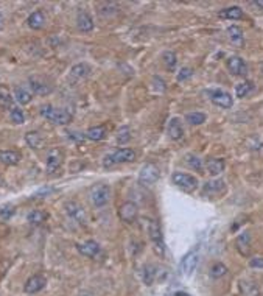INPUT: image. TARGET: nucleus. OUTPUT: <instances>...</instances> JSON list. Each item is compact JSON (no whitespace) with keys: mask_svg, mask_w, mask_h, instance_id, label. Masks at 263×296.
Instances as JSON below:
<instances>
[{"mask_svg":"<svg viewBox=\"0 0 263 296\" xmlns=\"http://www.w3.org/2000/svg\"><path fill=\"white\" fill-rule=\"evenodd\" d=\"M131 141V130H130V126H120V130H119V134H117V142H119L120 145H125V144H128Z\"/></svg>","mask_w":263,"mask_h":296,"instance_id":"obj_40","label":"nucleus"},{"mask_svg":"<svg viewBox=\"0 0 263 296\" xmlns=\"http://www.w3.org/2000/svg\"><path fill=\"white\" fill-rule=\"evenodd\" d=\"M171 181L178 189H181L186 193H193L199 185L198 178H195L193 175H189V173H184V172H174L171 175Z\"/></svg>","mask_w":263,"mask_h":296,"instance_id":"obj_4","label":"nucleus"},{"mask_svg":"<svg viewBox=\"0 0 263 296\" xmlns=\"http://www.w3.org/2000/svg\"><path fill=\"white\" fill-rule=\"evenodd\" d=\"M64 211L76 223L84 224L87 222V215H86L84 207L78 201H66L64 203Z\"/></svg>","mask_w":263,"mask_h":296,"instance_id":"obj_9","label":"nucleus"},{"mask_svg":"<svg viewBox=\"0 0 263 296\" xmlns=\"http://www.w3.org/2000/svg\"><path fill=\"white\" fill-rule=\"evenodd\" d=\"M3 22H5V17H3V14H2V13H0V28L3 27Z\"/></svg>","mask_w":263,"mask_h":296,"instance_id":"obj_48","label":"nucleus"},{"mask_svg":"<svg viewBox=\"0 0 263 296\" xmlns=\"http://www.w3.org/2000/svg\"><path fill=\"white\" fill-rule=\"evenodd\" d=\"M235 248H237V251L241 254V256H245V258H249L251 256V235H249V232H241L238 237H237V240H235Z\"/></svg>","mask_w":263,"mask_h":296,"instance_id":"obj_19","label":"nucleus"},{"mask_svg":"<svg viewBox=\"0 0 263 296\" xmlns=\"http://www.w3.org/2000/svg\"><path fill=\"white\" fill-rule=\"evenodd\" d=\"M76 27L83 33H91L94 30V27H95L92 16L87 11H80L76 14Z\"/></svg>","mask_w":263,"mask_h":296,"instance_id":"obj_18","label":"nucleus"},{"mask_svg":"<svg viewBox=\"0 0 263 296\" xmlns=\"http://www.w3.org/2000/svg\"><path fill=\"white\" fill-rule=\"evenodd\" d=\"M70 75L75 78H87L91 75V66L86 64V63H78L70 69Z\"/></svg>","mask_w":263,"mask_h":296,"instance_id":"obj_30","label":"nucleus"},{"mask_svg":"<svg viewBox=\"0 0 263 296\" xmlns=\"http://www.w3.org/2000/svg\"><path fill=\"white\" fill-rule=\"evenodd\" d=\"M39 112H41V115L47 118L48 122H52L53 125H61V126L69 125L73 118L69 111L61 110V108H55L52 105H44Z\"/></svg>","mask_w":263,"mask_h":296,"instance_id":"obj_2","label":"nucleus"},{"mask_svg":"<svg viewBox=\"0 0 263 296\" xmlns=\"http://www.w3.org/2000/svg\"><path fill=\"white\" fill-rule=\"evenodd\" d=\"M252 91H254V84H252V81H248V80L235 86V95L238 98H246Z\"/></svg>","mask_w":263,"mask_h":296,"instance_id":"obj_35","label":"nucleus"},{"mask_svg":"<svg viewBox=\"0 0 263 296\" xmlns=\"http://www.w3.org/2000/svg\"><path fill=\"white\" fill-rule=\"evenodd\" d=\"M117 214H119V219L123 223L131 224V223H134L135 220H137V217H139V206L135 203H132V201H125L123 204H120Z\"/></svg>","mask_w":263,"mask_h":296,"instance_id":"obj_8","label":"nucleus"},{"mask_svg":"<svg viewBox=\"0 0 263 296\" xmlns=\"http://www.w3.org/2000/svg\"><path fill=\"white\" fill-rule=\"evenodd\" d=\"M207 120V115L204 114V112H198V111H195V112H189L187 115H186V122H189L190 125H193V126H198V125H202L204 122Z\"/></svg>","mask_w":263,"mask_h":296,"instance_id":"obj_36","label":"nucleus"},{"mask_svg":"<svg viewBox=\"0 0 263 296\" xmlns=\"http://www.w3.org/2000/svg\"><path fill=\"white\" fill-rule=\"evenodd\" d=\"M240 290H241L243 296H260L259 285L252 281H241L240 282Z\"/></svg>","mask_w":263,"mask_h":296,"instance_id":"obj_28","label":"nucleus"},{"mask_svg":"<svg viewBox=\"0 0 263 296\" xmlns=\"http://www.w3.org/2000/svg\"><path fill=\"white\" fill-rule=\"evenodd\" d=\"M198 262H199V253H198V250L189 251V253L181 259V263H179L181 271H182L184 274L190 276V274L195 271V268L198 266Z\"/></svg>","mask_w":263,"mask_h":296,"instance_id":"obj_12","label":"nucleus"},{"mask_svg":"<svg viewBox=\"0 0 263 296\" xmlns=\"http://www.w3.org/2000/svg\"><path fill=\"white\" fill-rule=\"evenodd\" d=\"M162 61H164V66L168 69V71H176V66H178V56L174 52L171 50H167L162 53Z\"/></svg>","mask_w":263,"mask_h":296,"instance_id":"obj_33","label":"nucleus"},{"mask_svg":"<svg viewBox=\"0 0 263 296\" xmlns=\"http://www.w3.org/2000/svg\"><path fill=\"white\" fill-rule=\"evenodd\" d=\"M206 169L212 176H218L226 169L225 159H221V157H210V159H207V162H206Z\"/></svg>","mask_w":263,"mask_h":296,"instance_id":"obj_21","label":"nucleus"},{"mask_svg":"<svg viewBox=\"0 0 263 296\" xmlns=\"http://www.w3.org/2000/svg\"><path fill=\"white\" fill-rule=\"evenodd\" d=\"M249 5H252L254 8L260 9V11H263V0H256V2H249Z\"/></svg>","mask_w":263,"mask_h":296,"instance_id":"obj_47","label":"nucleus"},{"mask_svg":"<svg viewBox=\"0 0 263 296\" xmlns=\"http://www.w3.org/2000/svg\"><path fill=\"white\" fill-rule=\"evenodd\" d=\"M28 84H30L32 92L36 95H50L53 92V86L48 83L42 76H30L28 78Z\"/></svg>","mask_w":263,"mask_h":296,"instance_id":"obj_11","label":"nucleus"},{"mask_svg":"<svg viewBox=\"0 0 263 296\" xmlns=\"http://www.w3.org/2000/svg\"><path fill=\"white\" fill-rule=\"evenodd\" d=\"M207 94H209L210 102L215 106H220V108H223V110H230V108L233 106V98L226 91L215 89V91H209Z\"/></svg>","mask_w":263,"mask_h":296,"instance_id":"obj_10","label":"nucleus"},{"mask_svg":"<svg viewBox=\"0 0 263 296\" xmlns=\"http://www.w3.org/2000/svg\"><path fill=\"white\" fill-rule=\"evenodd\" d=\"M226 274H228V266L223 262H215V263L210 265L209 276L212 279H220V278H223V276H226Z\"/></svg>","mask_w":263,"mask_h":296,"instance_id":"obj_31","label":"nucleus"},{"mask_svg":"<svg viewBox=\"0 0 263 296\" xmlns=\"http://www.w3.org/2000/svg\"><path fill=\"white\" fill-rule=\"evenodd\" d=\"M0 162L8 167L17 165L21 162V153H17L14 150H0Z\"/></svg>","mask_w":263,"mask_h":296,"instance_id":"obj_24","label":"nucleus"},{"mask_svg":"<svg viewBox=\"0 0 263 296\" xmlns=\"http://www.w3.org/2000/svg\"><path fill=\"white\" fill-rule=\"evenodd\" d=\"M251 268H263V258H254L249 260Z\"/></svg>","mask_w":263,"mask_h":296,"instance_id":"obj_46","label":"nucleus"},{"mask_svg":"<svg viewBox=\"0 0 263 296\" xmlns=\"http://www.w3.org/2000/svg\"><path fill=\"white\" fill-rule=\"evenodd\" d=\"M228 35L232 42H237V44L243 42V30L238 25H230L228 28Z\"/></svg>","mask_w":263,"mask_h":296,"instance_id":"obj_38","label":"nucleus"},{"mask_svg":"<svg viewBox=\"0 0 263 296\" xmlns=\"http://www.w3.org/2000/svg\"><path fill=\"white\" fill-rule=\"evenodd\" d=\"M135 161V151L131 148H119L117 151L108 154L103 159V167L104 169H109L117 164H125V162H132Z\"/></svg>","mask_w":263,"mask_h":296,"instance_id":"obj_3","label":"nucleus"},{"mask_svg":"<svg viewBox=\"0 0 263 296\" xmlns=\"http://www.w3.org/2000/svg\"><path fill=\"white\" fill-rule=\"evenodd\" d=\"M143 228L148 232V239L153 243V248H154L156 254H158L159 258H164L165 256V240H164V232H162L161 224L156 220L150 219V217H145Z\"/></svg>","mask_w":263,"mask_h":296,"instance_id":"obj_1","label":"nucleus"},{"mask_svg":"<svg viewBox=\"0 0 263 296\" xmlns=\"http://www.w3.org/2000/svg\"><path fill=\"white\" fill-rule=\"evenodd\" d=\"M119 11V6H117V3H114V2H108V3H100L99 5V13L101 14V16H111V14H114V13H117Z\"/></svg>","mask_w":263,"mask_h":296,"instance_id":"obj_39","label":"nucleus"},{"mask_svg":"<svg viewBox=\"0 0 263 296\" xmlns=\"http://www.w3.org/2000/svg\"><path fill=\"white\" fill-rule=\"evenodd\" d=\"M13 97H14V100H16L19 105H21V106L28 105V103H30V102L33 100V94H32L30 91H27L25 87H19V86L14 87Z\"/></svg>","mask_w":263,"mask_h":296,"instance_id":"obj_26","label":"nucleus"},{"mask_svg":"<svg viewBox=\"0 0 263 296\" xmlns=\"http://www.w3.org/2000/svg\"><path fill=\"white\" fill-rule=\"evenodd\" d=\"M48 219V214L44 211H32L27 215V222L30 224H42Z\"/></svg>","mask_w":263,"mask_h":296,"instance_id":"obj_34","label":"nucleus"},{"mask_svg":"<svg viewBox=\"0 0 263 296\" xmlns=\"http://www.w3.org/2000/svg\"><path fill=\"white\" fill-rule=\"evenodd\" d=\"M192 76H193V69H190V67H182L181 71L178 72V75H176V80H178L179 83H182V81L189 80V78H192Z\"/></svg>","mask_w":263,"mask_h":296,"instance_id":"obj_42","label":"nucleus"},{"mask_svg":"<svg viewBox=\"0 0 263 296\" xmlns=\"http://www.w3.org/2000/svg\"><path fill=\"white\" fill-rule=\"evenodd\" d=\"M45 285H47V279L42 274H33L24 284V292L28 295H34V293L42 292L45 289Z\"/></svg>","mask_w":263,"mask_h":296,"instance_id":"obj_13","label":"nucleus"},{"mask_svg":"<svg viewBox=\"0 0 263 296\" xmlns=\"http://www.w3.org/2000/svg\"><path fill=\"white\" fill-rule=\"evenodd\" d=\"M226 192V183L223 180H212L202 185L201 195L202 196H220Z\"/></svg>","mask_w":263,"mask_h":296,"instance_id":"obj_14","label":"nucleus"},{"mask_svg":"<svg viewBox=\"0 0 263 296\" xmlns=\"http://www.w3.org/2000/svg\"><path fill=\"white\" fill-rule=\"evenodd\" d=\"M64 164V153L60 148H52L50 151L47 153V159H45V170L48 175H56L61 170V167Z\"/></svg>","mask_w":263,"mask_h":296,"instance_id":"obj_6","label":"nucleus"},{"mask_svg":"<svg viewBox=\"0 0 263 296\" xmlns=\"http://www.w3.org/2000/svg\"><path fill=\"white\" fill-rule=\"evenodd\" d=\"M69 139H72V141H76V142H84V139H86V136H84L83 133H76V131H70V133H69Z\"/></svg>","mask_w":263,"mask_h":296,"instance_id":"obj_45","label":"nucleus"},{"mask_svg":"<svg viewBox=\"0 0 263 296\" xmlns=\"http://www.w3.org/2000/svg\"><path fill=\"white\" fill-rule=\"evenodd\" d=\"M159 178H161V170L159 167L153 162H147L139 172V183L142 185H151L158 181Z\"/></svg>","mask_w":263,"mask_h":296,"instance_id":"obj_7","label":"nucleus"},{"mask_svg":"<svg viewBox=\"0 0 263 296\" xmlns=\"http://www.w3.org/2000/svg\"><path fill=\"white\" fill-rule=\"evenodd\" d=\"M260 72H262V75H263V63L260 64Z\"/></svg>","mask_w":263,"mask_h":296,"instance_id":"obj_50","label":"nucleus"},{"mask_svg":"<svg viewBox=\"0 0 263 296\" xmlns=\"http://www.w3.org/2000/svg\"><path fill=\"white\" fill-rule=\"evenodd\" d=\"M14 97L11 95V92L8 91V87L0 84V108L3 110H11L14 106Z\"/></svg>","mask_w":263,"mask_h":296,"instance_id":"obj_27","label":"nucleus"},{"mask_svg":"<svg viewBox=\"0 0 263 296\" xmlns=\"http://www.w3.org/2000/svg\"><path fill=\"white\" fill-rule=\"evenodd\" d=\"M27 25L30 27L32 30H42L45 25V14L37 9V11H33L27 19Z\"/></svg>","mask_w":263,"mask_h":296,"instance_id":"obj_23","label":"nucleus"},{"mask_svg":"<svg viewBox=\"0 0 263 296\" xmlns=\"http://www.w3.org/2000/svg\"><path fill=\"white\" fill-rule=\"evenodd\" d=\"M89 198H91L92 206H95L97 209L104 207L111 200V185L109 184H103V183L94 185L91 189Z\"/></svg>","mask_w":263,"mask_h":296,"instance_id":"obj_5","label":"nucleus"},{"mask_svg":"<svg viewBox=\"0 0 263 296\" xmlns=\"http://www.w3.org/2000/svg\"><path fill=\"white\" fill-rule=\"evenodd\" d=\"M76 250L81 256L89 258V259L97 258L101 251L99 242H95V240H86V242H81V243H76Z\"/></svg>","mask_w":263,"mask_h":296,"instance_id":"obj_16","label":"nucleus"},{"mask_svg":"<svg viewBox=\"0 0 263 296\" xmlns=\"http://www.w3.org/2000/svg\"><path fill=\"white\" fill-rule=\"evenodd\" d=\"M156 276H158V268H156V265L147 263V265L143 266V270H142V279H143L145 284H147V285H153V282H154V279H156Z\"/></svg>","mask_w":263,"mask_h":296,"instance_id":"obj_29","label":"nucleus"},{"mask_svg":"<svg viewBox=\"0 0 263 296\" xmlns=\"http://www.w3.org/2000/svg\"><path fill=\"white\" fill-rule=\"evenodd\" d=\"M52 192H55V189L53 187H44V189H41L39 192H36L32 198H42V196H47L48 193H52Z\"/></svg>","mask_w":263,"mask_h":296,"instance_id":"obj_44","label":"nucleus"},{"mask_svg":"<svg viewBox=\"0 0 263 296\" xmlns=\"http://www.w3.org/2000/svg\"><path fill=\"white\" fill-rule=\"evenodd\" d=\"M167 134L171 141H181L184 137V126L178 117H173L168 120L167 125Z\"/></svg>","mask_w":263,"mask_h":296,"instance_id":"obj_17","label":"nucleus"},{"mask_svg":"<svg viewBox=\"0 0 263 296\" xmlns=\"http://www.w3.org/2000/svg\"><path fill=\"white\" fill-rule=\"evenodd\" d=\"M153 87L158 92H164L165 89H167V86H165V81L162 80L161 76H153Z\"/></svg>","mask_w":263,"mask_h":296,"instance_id":"obj_43","label":"nucleus"},{"mask_svg":"<svg viewBox=\"0 0 263 296\" xmlns=\"http://www.w3.org/2000/svg\"><path fill=\"white\" fill-rule=\"evenodd\" d=\"M106 134H108V126L106 125H97V126H91L89 130L84 133L86 139H89L92 142H100L103 141Z\"/></svg>","mask_w":263,"mask_h":296,"instance_id":"obj_20","label":"nucleus"},{"mask_svg":"<svg viewBox=\"0 0 263 296\" xmlns=\"http://www.w3.org/2000/svg\"><path fill=\"white\" fill-rule=\"evenodd\" d=\"M14 214H16V209L13 204H5L0 207V220H3V222L11 220Z\"/></svg>","mask_w":263,"mask_h":296,"instance_id":"obj_41","label":"nucleus"},{"mask_svg":"<svg viewBox=\"0 0 263 296\" xmlns=\"http://www.w3.org/2000/svg\"><path fill=\"white\" fill-rule=\"evenodd\" d=\"M25 142H27L28 147L33 148V150H41V148L44 147V144H45L42 134L37 133V131L27 133V134H25Z\"/></svg>","mask_w":263,"mask_h":296,"instance_id":"obj_25","label":"nucleus"},{"mask_svg":"<svg viewBox=\"0 0 263 296\" xmlns=\"http://www.w3.org/2000/svg\"><path fill=\"white\" fill-rule=\"evenodd\" d=\"M226 66H228V71L235 76H245L248 74V64L245 63V59L240 56H229Z\"/></svg>","mask_w":263,"mask_h":296,"instance_id":"obj_15","label":"nucleus"},{"mask_svg":"<svg viewBox=\"0 0 263 296\" xmlns=\"http://www.w3.org/2000/svg\"><path fill=\"white\" fill-rule=\"evenodd\" d=\"M9 118H11V122L16 123V125H22L25 122V114H24V110H21V106H13L11 110H9Z\"/></svg>","mask_w":263,"mask_h":296,"instance_id":"obj_37","label":"nucleus"},{"mask_svg":"<svg viewBox=\"0 0 263 296\" xmlns=\"http://www.w3.org/2000/svg\"><path fill=\"white\" fill-rule=\"evenodd\" d=\"M174 296H189L187 293H182V292H176L174 293Z\"/></svg>","mask_w":263,"mask_h":296,"instance_id":"obj_49","label":"nucleus"},{"mask_svg":"<svg viewBox=\"0 0 263 296\" xmlns=\"http://www.w3.org/2000/svg\"><path fill=\"white\" fill-rule=\"evenodd\" d=\"M218 16L221 19H228V21H238V19L245 17V13L240 6H228L225 9H220Z\"/></svg>","mask_w":263,"mask_h":296,"instance_id":"obj_22","label":"nucleus"},{"mask_svg":"<svg viewBox=\"0 0 263 296\" xmlns=\"http://www.w3.org/2000/svg\"><path fill=\"white\" fill-rule=\"evenodd\" d=\"M184 161H186V164L190 167L192 170H195V172H199V173H202V161L199 159V157L197 156V154H193V153H187L186 156H184Z\"/></svg>","mask_w":263,"mask_h":296,"instance_id":"obj_32","label":"nucleus"}]
</instances>
